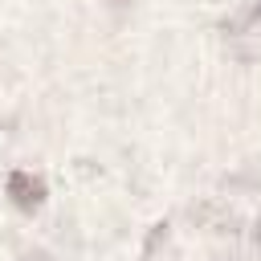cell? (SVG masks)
<instances>
[{"instance_id": "6da1fadb", "label": "cell", "mask_w": 261, "mask_h": 261, "mask_svg": "<svg viewBox=\"0 0 261 261\" xmlns=\"http://www.w3.org/2000/svg\"><path fill=\"white\" fill-rule=\"evenodd\" d=\"M8 196H12L20 208H37V204L45 200V188H41V179H33L29 171H12V175H8Z\"/></svg>"}]
</instances>
